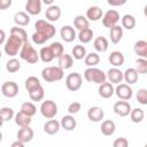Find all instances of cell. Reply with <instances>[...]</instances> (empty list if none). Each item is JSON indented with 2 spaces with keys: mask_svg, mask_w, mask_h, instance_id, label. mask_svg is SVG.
I'll list each match as a JSON object with an SVG mask.
<instances>
[{
  "mask_svg": "<svg viewBox=\"0 0 147 147\" xmlns=\"http://www.w3.org/2000/svg\"><path fill=\"white\" fill-rule=\"evenodd\" d=\"M34 29L36 32L32 34V41L36 45H42L51 38H53L56 33L55 26L46 21V20H38L34 23Z\"/></svg>",
  "mask_w": 147,
  "mask_h": 147,
  "instance_id": "cell-1",
  "label": "cell"
},
{
  "mask_svg": "<svg viewBox=\"0 0 147 147\" xmlns=\"http://www.w3.org/2000/svg\"><path fill=\"white\" fill-rule=\"evenodd\" d=\"M64 76V70L61 69L59 65H52V67H46L41 70V77L45 82L47 83H53V82H59L63 78Z\"/></svg>",
  "mask_w": 147,
  "mask_h": 147,
  "instance_id": "cell-2",
  "label": "cell"
},
{
  "mask_svg": "<svg viewBox=\"0 0 147 147\" xmlns=\"http://www.w3.org/2000/svg\"><path fill=\"white\" fill-rule=\"evenodd\" d=\"M84 78L88 83H94L98 85H101L106 83L107 80V74H105L101 69L94 67V68H87L84 71Z\"/></svg>",
  "mask_w": 147,
  "mask_h": 147,
  "instance_id": "cell-3",
  "label": "cell"
},
{
  "mask_svg": "<svg viewBox=\"0 0 147 147\" xmlns=\"http://www.w3.org/2000/svg\"><path fill=\"white\" fill-rule=\"evenodd\" d=\"M23 44H24V41L22 39H20L18 37L9 34V38L7 39L6 44L3 45V51L7 55L15 56V55L18 54V52H21V48H22Z\"/></svg>",
  "mask_w": 147,
  "mask_h": 147,
  "instance_id": "cell-4",
  "label": "cell"
},
{
  "mask_svg": "<svg viewBox=\"0 0 147 147\" xmlns=\"http://www.w3.org/2000/svg\"><path fill=\"white\" fill-rule=\"evenodd\" d=\"M20 57L24 61H26L28 63H31V64H34L39 61L40 56H39V53L31 46V44L29 41L24 42L22 48H21V52H20Z\"/></svg>",
  "mask_w": 147,
  "mask_h": 147,
  "instance_id": "cell-5",
  "label": "cell"
},
{
  "mask_svg": "<svg viewBox=\"0 0 147 147\" xmlns=\"http://www.w3.org/2000/svg\"><path fill=\"white\" fill-rule=\"evenodd\" d=\"M40 113L47 119H53L57 114V105L53 100H45L40 105Z\"/></svg>",
  "mask_w": 147,
  "mask_h": 147,
  "instance_id": "cell-6",
  "label": "cell"
},
{
  "mask_svg": "<svg viewBox=\"0 0 147 147\" xmlns=\"http://www.w3.org/2000/svg\"><path fill=\"white\" fill-rule=\"evenodd\" d=\"M83 85V77L78 72H71L65 78V86L69 91L76 92L78 91Z\"/></svg>",
  "mask_w": 147,
  "mask_h": 147,
  "instance_id": "cell-7",
  "label": "cell"
},
{
  "mask_svg": "<svg viewBox=\"0 0 147 147\" xmlns=\"http://www.w3.org/2000/svg\"><path fill=\"white\" fill-rule=\"evenodd\" d=\"M119 21V14L117 10L115 9H109L103 14L102 17V24L106 28H114L115 25H117V22Z\"/></svg>",
  "mask_w": 147,
  "mask_h": 147,
  "instance_id": "cell-8",
  "label": "cell"
},
{
  "mask_svg": "<svg viewBox=\"0 0 147 147\" xmlns=\"http://www.w3.org/2000/svg\"><path fill=\"white\" fill-rule=\"evenodd\" d=\"M115 94L118 96L119 100L127 101L133 95V90L129 84H118L115 87Z\"/></svg>",
  "mask_w": 147,
  "mask_h": 147,
  "instance_id": "cell-9",
  "label": "cell"
},
{
  "mask_svg": "<svg viewBox=\"0 0 147 147\" xmlns=\"http://www.w3.org/2000/svg\"><path fill=\"white\" fill-rule=\"evenodd\" d=\"M1 93L6 98H15L18 94V85L15 82H5L1 85Z\"/></svg>",
  "mask_w": 147,
  "mask_h": 147,
  "instance_id": "cell-10",
  "label": "cell"
},
{
  "mask_svg": "<svg viewBox=\"0 0 147 147\" xmlns=\"http://www.w3.org/2000/svg\"><path fill=\"white\" fill-rule=\"evenodd\" d=\"M114 113L121 117H125V116H129L131 114V105L127 102V101H124V100H121V101H117L115 102L114 107Z\"/></svg>",
  "mask_w": 147,
  "mask_h": 147,
  "instance_id": "cell-11",
  "label": "cell"
},
{
  "mask_svg": "<svg viewBox=\"0 0 147 147\" xmlns=\"http://www.w3.org/2000/svg\"><path fill=\"white\" fill-rule=\"evenodd\" d=\"M60 36L65 42H72L77 37L75 28H72L71 25H63L60 30Z\"/></svg>",
  "mask_w": 147,
  "mask_h": 147,
  "instance_id": "cell-12",
  "label": "cell"
},
{
  "mask_svg": "<svg viewBox=\"0 0 147 147\" xmlns=\"http://www.w3.org/2000/svg\"><path fill=\"white\" fill-rule=\"evenodd\" d=\"M107 78L109 83L111 84H122V80H124V74L118 68H110L107 71Z\"/></svg>",
  "mask_w": 147,
  "mask_h": 147,
  "instance_id": "cell-13",
  "label": "cell"
},
{
  "mask_svg": "<svg viewBox=\"0 0 147 147\" xmlns=\"http://www.w3.org/2000/svg\"><path fill=\"white\" fill-rule=\"evenodd\" d=\"M105 117V111L101 107H98V106H93L91 107L88 110H87V118L91 121V122H94V123H98L100 122L101 119H103Z\"/></svg>",
  "mask_w": 147,
  "mask_h": 147,
  "instance_id": "cell-14",
  "label": "cell"
},
{
  "mask_svg": "<svg viewBox=\"0 0 147 147\" xmlns=\"http://www.w3.org/2000/svg\"><path fill=\"white\" fill-rule=\"evenodd\" d=\"M98 93L101 98L103 99H109L111 98L114 94H115V87L111 83L109 82H106L101 85H99V88H98Z\"/></svg>",
  "mask_w": 147,
  "mask_h": 147,
  "instance_id": "cell-15",
  "label": "cell"
},
{
  "mask_svg": "<svg viewBox=\"0 0 147 147\" xmlns=\"http://www.w3.org/2000/svg\"><path fill=\"white\" fill-rule=\"evenodd\" d=\"M33 130L30 127V126H26V127H21L18 131H17V140L23 142V144H26V142H30L33 138Z\"/></svg>",
  "mask_w": 147,
  "mask_h": 147,
  "instance_id": "cell-16",
  "label": "cell"
},
{
  "mask_svg": "<svg viewBox=\"0 0 147 147\" xmlns=\"http://www.w3.org/2000/svg\"><path fill=\"white\" fill-rule=\"evenodd\" d=\"M45 17L48 22H56L61 17V8L56 5L49 6L45 11Z\"/></svg>",
  "mask_w": 147,
  "mask_h": 147,
  "instance_id": "cell-17",
  "label": "cell"
},
{
  "mask_svg": "<svg viewBox=\"0 0 147 147\" xmlns=\"http://www.w3.org/2000/svg\"><path fill=\"white\" fill-rule=\"evenodd\" d=\"M103 17L102 9L98 6H92L86 10V18L92 22H96Z\"/></svg>",
  "mask_w": 147,
  "mask_h": 147,
  "instance_id": "cell-18",
  "label": "cell"
},
{
  "mask_svg": "<svg viewBox=\"0 0 147 147\" xmlns=\"http://www.w3.org/2000/svg\"><path fill=\"white\" fill-rule=\"evenodd\" d=\"M110 64L114 67V68H118L121 65L124 64V61H125V57H124V54L119 51H114L110 53L109 57H108Z\"/></svg>",
  "mask_w": 147,
  "mask_h": 147,
  "instance_id": "cell-19",
  "label": "cell"
},
{
  "mask_svg": "<svg viewBox=\"0 0 147 147\" xmlns=\"http://www.w3.org/2000/svg\"><path fill=\"white\" fill-rule=\"evenodd\" d=\"M61 129V123L56 119H48L45 124H44V131L45 133L49 134V136H53V134H56Z\"/></svg>",
  "mask_w": 147,
  "mask_h": 147,
  "instance_id": "cell-20",
  "label": "cell"
},
{
  "mask_svg": "<svg viewBox=\"0 0 147 147\" xmlns=\"http://www.w3.org/2000/svg\"><path fill=\"white\" fill-rule=\"evenodd\" d=\"M25 10L29 15H39L41 11L40 0H29L25 5Z\"/></svg>",
  "mask_w": 147,
  "mask_h": 147,
  "instance_id": "cell-21",
  "label": "cell"
},
{
  "mask_svg": "<svg viewBox=\"0 0 147 147\" xmlns=\"http://www.w3.org/2000/svg\"><path fill=\"white\" fill-rule=\"evenodd\" d=\"M60 123H61V127L64 129L65 131H72V130H75L76 126H77V122H76L75 117H74L72 115H70V114L63 116V117L61 118Z\"/></svg>",
  "mask_w": 147,
  "mask_h": 147,
  "instance_id": "cell-22",
  "label": "cell"
},
{
  "mask_svg": "<svg viewBox=\"0 0 147 147\" xmlns=\"http://www.w3.org/2000/svg\"><path fill=\"white\" fill-rule=\"evenodd\" d=\"M133 51H134V53L139 57L147 60V41L146 40H138V41H136L134 46H133Z\"/></svg>",
  "mask_w": 147,
  "mask_h": 147,
  "instance_id": "cell-23",
  "label": "cell"
},
{
  "mask_svg": "<svg viewBox=\"0 0 147 147\" xmlns=\"http://www.w3.org/2000/svg\"><path fill=\"white\" fill-rule=\"evenodd\" d=\"M108 46H109L108 39H107L106 37H102V36L96 37V38L94 39V41H93V47H94L95 51L99 52V53H105V52H107Z\"/></svg>",
  "mask_w": 147,
  "mask_h": 147,
  "instance_id": "cell-24",
  "label": "cell"
},
{
  "mask_svg": "<svg viewBox=\"0 0 147 147\" xmlns=\"http://www.w3.org/2000/svg\"><path fill=\"white\" fill-rule=\"evenodd\" d=\"M101 133L103 134V136H107V137H109V136H113L114 133H115V130H116V124H115V122L114 121H111V119H106V121H103L102 123H101Z\"/></svg>",
  "mask_w": 147,
  "mask_h": 147,
  "instance_id": "cell-25",
  "label": "cell"
},
{
  "mask_svg": "<svg viewBox=\"0 0 147 147\" xmlns=\"http://www.w3.org/2000/svg\"><path fill=\"white\" fill-rule=\"evenodd\" d=\"M14 23L16 26H25L30 23V16L25 11H17L14 16Z\"/></svg>",
  "mask_w": 147,
  "mask_h": 147,
  "instance_id": "cell-26",
  "label": "cell"
},
{
  "mask_svg": "<svg viewBox=\"0 0 147 147\" xmlns=\"http://www.w3.org/2000/svg\"><path fill=\"white\" fill-rule=\"evenodd\" d=\"M57 64H59V67H60L61 69H63V70L70 69V68L74 65V57H72V55L64 53L61 57L57 59Z\"/></svg>",
  "mask_w": 147,
  "mask_h": 147,
  "instance_id": "cell-27",
  "label": "cell"
},
{
  "mask_svg": "<svg viewBox=\"0 0 147 147\" xmlns=\"http://www.w3.org/2000/svg\"><path fill=\"white\" fill-rule=\"evenodd\" d=\"M123 74H124V80L126 84L132 85V84H136L138 82L139 74L137 72V70L134 68H127Z\"/></svg>",
  "mask_w": 147,
  "mask_h": 147,
  "instance_id": "cell-28",
  "label": "cell"
},
{
  "mask_svg": "<svg viewBox=\"0 0 147 147\" xmlns=\"http://www.w3.org/2000/svg\"><path fill=\"white\" fill-rule=\"evenodd\" d=\"M74 26H75V29H77L78 31L88 29V28H90V21L86 18V16L77 15V16L74 18Z\"/></svg>",
  "mask_w": 147,
  "mask_h": 147,
  "instance_id": "cell-29",
  "label": "cell"
},
{
  "mask_svg": "<svg viewBox=\"0 0 147 147\" xmlns=\"http://www.w3.org/2000/svg\"><path fill=\"white\" fill-rule=\"evenodd\" d=\"M109 37H110V41L113 44H115V45L118 44L122 40V37H123V28L119 26V25H115L114 28L110 29Z\"/></svg>",
  "mask_w": 147,
  "mask_h": 147,
  "instance_id": "cell-30",
  "label": "cell"
},
{
  "mask_svg": "<svg viewBox=\"0 0 147 147\" xmlns=\"http://www.w3.org/2000/svg\"><path fill=\"white\" fill-rule=\"evenodd\" d=\"M39 56H40V60L44 63H49L55 59V56H54V54H53V52H52L49 46L41 47L40 51H39Z\"/></svg>",
  "mask_w": 147,
  "mask_h": 147,
  "instance_id": "cell-31",
  "label": "cell"
},
{
  "mask_svg": "<svg viewBox=\"0 0 147 147\" xmlns=\"http://www.w3.org/2000/svg\"><path fill=\"white\" fill-rule=\"evenodd\" d=\"M14 118H15L16 125H18L20 127H26V126H30V124H31V117L21 111H18Z\"/></svg>",
  "mask_w": 147,
  "mask_h": 147,
  "instance_id": "cell-32",
  "label": "cell"
},
{
  "mask_svg": "<svg viewBox=\"0 0 147 147\" xmlns=\"http://www.w3.org/2000/svg\"><path fill=\"white\" fill-rule=\"evenodd\" d=\"M25 88H26V91L30 93V92H32V91H34V90H37V88H39V87H41V84H40V80L36 77V76H30V77H28L26 79H25Z\"/></svg>",
  "mask_w": 147,
  "mask_h": 147,
  "instance_id": "cell-33",
  "label": "cell"
},
{
  "mask_svg": "<svg viewBox=\"0 0 147 147\" xmlns=\"http://www.w3.org/2000/svg\"><path fill=\"white\" fill-rule=\"evenodd\" d=\"M71 55H72V57L75 59V60H83V59H85L86 57V48L83 46V45H80V44H78V45H76V46H74V48H72V51H71Z\"/></svg>",
  "mask_w": 147,
  "mask_h": 147,
  "instance_id": "cell-34",
  "label": "cell"
},
{
  "mask_svg": "<svg viewBox=\"0 0 147 147\" xmlns=\"http://www.w3.org/2000/svg\"><path fill=\"white\" fill-rule=\"evenodd\" d=\"M100 62V56L98 53H94V52H91L86 55V57L84 59V63L88 67V68H94L96 64H99Z\"/></svg>",
  "mask_w": 147,
  "mask_h": 147,
  "instance_id": "cell-35",
  "label": "cell"
},
{
  "mask_svg": "<svg viewBox=\"0 0 147 147\" xmlns=\"http://www.w3.org/2000/svg\"><path fill=\"white\" fill-rule=\"evenodd\" d=\"M136 18L134 16L130 15V14H126L122 17V28L123 29H126V30H132L134 29L136 26Z\"/></svg>",
  "mask_w": 147,
  "mask_h": 147,
  "instance_id": "cell-36",
  "label": "cell"
},
{
  "mask_svg": "<svg viewBox=\"0 0 147 147\" xmlns=\"http://www.w3.org/2000/svg\"><path fill=\"white\" fill-rule=\"evenodd\" d=\"M78 39L80 42L83 44H88L92 39H93V30L92 29H85V30H82L78 32Z\"/></svg>",
  "mask_w": 147,
  "mask_h": 147,
  "instance_id": "cell-37",
  "label": "cell"
},
{
  "mask_svg": "<svg viewBox=\"0 0 147 147\" xmlns=\"http://www.w3.org/2000/svg\"><path fill=\"white\" fill-rule=\"evenodd\" d=\"M20 111L23 113V114H25V115H28V116H30V117H32L37 113V107L32 102H28L26 101V102H23L22 103Z\"/></svg>",
  "mask_w": 147,
  "mask_h": 147,
  "instance_id": "cell-38",
  "label": "cell"
},
{
  "mask_svg": "<svg viewBox=\"0 0 147 147\" xmlns=\"http://www.w3.org/2000/svg\"><path fill=\"white\" fill-rule=\"evenodd\" d=\"M6 69H7V71L10 72V74H15V72H17V71L21 69V62H20L17 59L13 57V59H10V60L7 61V63H6Z\"/></svg>",
  "mask_w": 147,
  "mask_h": 147,
  "instance_id": "cell-39",
  "label": "cell"
},
{
  "mask_svg": "<svg viewBox=\"0 0 147 147\" xmlns=\"http://www.w3.org/2000/svg\"><path fill=\"white\" fill-rule=\"evenodd\" d=\"M15 113L13 110V108L10 107H2L0 109V116H1V121L2 122H8L10 119H13L15 117Z\"/></svg>",
  "mask_w": 147,
  "mask_h": 147,
  "instance_id": "cell-40",
  "label": "cell"
},
{
  "mask_svg": "<svg viewBox=\"0 0 147 147\" xmlns=\"http://www.w3.org/2000/svg\"><path fill=\"white\" fill-rule=\"evenodd\" d=\"M144 117H145V113H144V110L141 108H133L131 110L130 118H131V121L133 123H140V122H142Z\"/></svg>",
  "mask_w": 147,
  "mask_h": 147,
  "instance_id": "cell-41",
  "label": "cell"
},
{
  "mask_svg": "<svg viewBox=\"0 0 147 147\" xmlns=\"http://www.w3.org/2000/svg\"><path fill=\"white\" fill-rule=\"evenodd\" d=\"M10 34H11V36H15V37H18V38L22 39L24 42L28 41V34H26V31H25L23 28L13 26V28L10 29Z\"/></svg>",
  "mask_w": 147,
  "mask_h": 147,
  "instance_id": "cell-42",
  "label": "cell"
},
{
  "mask_svg": "<svg viewBox=\"0 0 147 147\" xmlns=\"http://www.w3.org/2000/svg\"><path fill=\"white\" fill-rule=\"evenodd\" d=\"M49 47H51V49H52V52H53V54H54V56H55L56 59L61 57V56L64 54V47H63V45H62L61 42H59V41L52 42V44L49 45Z\"/></svg>",
  "mask_w": 147,
  "mask_h": 147,
  "instance_id": "cell-43",
  "label": "cell"
},
{
  "mask_svg": "<svg viewBox=\"0 0 147 147\" xmlns=\"http://www.w3.org/2000/svg\"><path fill=\"white\" fill-rule=\"evenodd\" d=\"M29 96H30V99L32 101H36V102L41 101L44 99V96H45V90H44V87L41 86V87H39V88L30 92L29 93Z\"/></svg>",
  "mask_w": 147,
  "mask_h": 147,
  "instance_id": "cell-44",
  "label": "cell"
},
{
  "mask_svg": "<svg viewBox=\"0 0 147 147\" xmlns=\"http://www.w3.org/2000/svg\"><path fill=\"white\" fill-rule=\"evenodd\" d=\"M134 69L137 70L138 74H141V75L147 74V60L146 59H141V57L137 59L136 60V68Z\"/></svg>",
  "mask_w": 147,
  "mask_h": 147,
  "instance_id": "cell-45",
  "label": "cell"
},
{
  "mask_svg": "<svg viewBox=\"0 0 147 147\" xmlns=\"http://www.w3.org/2000/svg\"><path fill=\"white\" fill-rule=\"evenodd\" d=\"M136 99L140 105H147V88H139Z\"/></svg>",
  "mask_w": 147,
  "mask_h": 147,
  "instance_id": "cell-46",
  "label": "cell"
},
{
  "mask_svg": "<svg viewBox=\"0 0 147 147\" xmlns=\"http://www.w3.org/2000/svg\"><path fill=\"white\" fill-rule=\"evenodd\" d=\"M80 108H82L80 102L74 101V102H71V103L68 106V111H69L70 115H75V114H77V113L80 110Z\"/></svg>",
  "mask_w": 147,
  "mask_h": 147,
  "instance_id": "cell-47",
  "label": "cell"
},
{
  "mask_svg": "<svg viewBox=\"0 0 147 147\" xmlns=\"http://www.w3.org/2000/svg\"><path fill=\"white\" fill-rule=\"evenodd\" d=\"M113 147H129V141H127L126 138L119 137V138H117V139L114 140Z\"/></svg>",
  "mask_w": 147,
  "mask_h": 147,
  "instance_id": "cell-48",
  "label": "cell"
},
{
  "mask_svg": "<svg viewBox=\"0 0 147 147\" xmlns=\"http://www.w3.org/2000/svg\"><path fill=\"white\" fill-rule=\"evenodd\" d=\"M11 5V0H0V9H7L8 7H10Z\"/></svg>",
  "mask_w": 147,
  "mask_h": 147,
  "instance_id": "cell-49",
  "label": "cell"
},
{
  "mask_svg": "<svg viewBox=\"0 0 147 147\" xmlns=\"http://www.w3.org/2000/svg\"><path fill=\"white\" fill-rule=\"evenodd\" d=\"M126 1L125 0H122V1H114V0H108V5L110 6H122L124 5Z\"/></svg>",
  "mask_w": 147,
  "mask_h": 147,
  "instance_id": "cell-50",
  "label": "cell"
},
{
  "mask_svg": "<svg viewBox=\"0 0 147 147\" xmlns=\"http://www.w3.org/2000/svg\"><path fill=\"white\" fill-rule=\"evenodd\" d=\"M0 32H1V39H0V44H1V45H5V44H6V41H7V40H6V33H5V31H3V30H1Z\"/></svg>",
  "mask_w": 147,
  "mask_h": 147,
  "instance_id": "cell-51",
  "label": "cell"
},
{
  "mask_svg": "<svg viewBox=\"0 0 147 147\" xmlns=\"http://www.w3.org/2000/svg\"><path fill=\"white\" fill-rule=\"evenodd\" d=\"M10 147H25V146H24V144H23V142H21V141H18V140H16V141H14V142L10 145Z\"/></svg>",
  "mask_w": 147,
  "mask_h": 147,
  "instance_id": "cell-52",
  "label": "cell"
},
{
  "mask_svg": "<svg viewBox=\"0 0 147 147\" xmlns=\"http://www.w3.org/2000/svg\"><path fill=\"white\" fill-rule=\"evenodd\" d=\"M44 2H45V3H47V5H49V6H52V5H53V1H52V0H44Z\"/></svg>",
  "mask_w": 147,
  "mask_h": 147,
  "instance_id": "cell-53",
  "label": "cell"
},
{
  "mask_svg": "<svg viewBox=\"0 0 147 147\" xmlns=\"http://www.w3.org/2000/svg\"><path fill=\"white\" fill-rule=\"evenodd\" d=\"M144 15H145V16L147 17V5H146V6L144 7Z\"/></svg>",
  "mask_w": 147,
  "mask_h": 147,
  "instance_id": "cell-54",
  "label": "cell"
},
{
  "mask_svg": "<svg viewBox=\"0 0 147 147\" xmlns=\"http://www.w3.org/2000/svg\"><path fill=\"white\" fill-rule=\"evenodd\" d=\"M144 147H147V144H146V145H145V146H144Z\"/></svg>",
  "mask_w": 147,
  "mask_h": 147,
  "instance_id": "cell-55",
  "label": "cell"
}]
</instances>
